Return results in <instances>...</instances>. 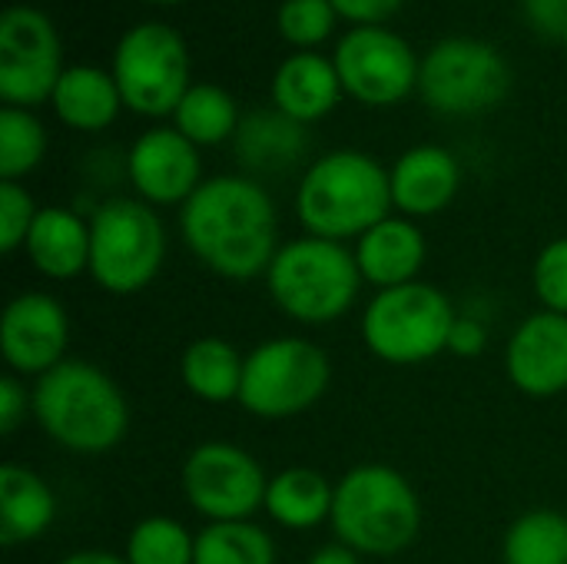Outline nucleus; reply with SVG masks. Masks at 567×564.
<instances>
[{"label": "nucleus", "instance_id": "obj_1", "mask_svg": "<svg viewBox=\"0 0 567 564\" xmlns=\"http://www.w3.org/2000/svg\"><path fill=\"white\" fill-rule=\"evenodd\" d=\"M186 249L219 279H262L279 253V213L269 189L246 173H219L179 206Z\"/></svg>", "mask_w": 567, "mask_h": 564}, {"label": "nucleus", "instance_id": "obj_2", "mask_svg": "<svg viewBox=\"0 0 567 564\" xmlns=\"http://www.w3.org/2000/svg\"><path fill=\"white\" fill-rule=\"evenodd\" d=\"M33 422L70 455H106L130 432V402L116 379L86 359H66L33 379Z\"/></svg>", "mask_w": 567, "mask_h": 564}, {"label": "nucleus", "instance_id": "obj_3", "mask_svg": "<svg viewBox=\"0 0 567 564\" xmlns=\"http://www.w3.org/2000/svg\"><path fill=\"white\" fill-rule=\"evenodd\" d=\"M296 216L309 236L355 243L392 216L389 170L362 150H329L302 170Z\"/></svg>", "mask_w": 567, "mask_h": 564}, {"label": "nucleus", "instance_id": "obj_4", "mask_svg": "<svg viewBox=\"0 0 567 564\" xmlns=\"http://www.w3.org/2000/svg\"><path fill=\"white\" fill-rule=\"evenodd\" d=\"M425 509L415 485L392 465L362 462L336 482L329 529L362 558H395L422 535Z\"/></svg>", "mask_w": 567, "mask_h": 564}, {"label": "nucleus", "instance_id": "obj_5", "mask_svg": "<svg viewBox=\"0 0 567 564\" xmlns=\"http://www.w3.org/2000/svg\"><path fill=\"white\" fill-rule=\"evenodd\" d=\"M266 293L272 306L299 326H332L352 312L362 293L355 253L346 243L296 236L279 246L266 269Z\"/></svg>", "mask_w": 567, "mask_h": 564}, {"label": "nucleus", "instance_id": "obj_6", "mask_svg": "<svg viewBox=\"0 0 567 564\" xmlns=\"http://www.w3.org/2000/svg\"><path fill=\"white\" fill-rule=\"evenodd\" d=\"M166 263V226L140 196H106L90 213V279L110 296H136Z\"/></svg>", "mask_w": 567, "mask_h": 564}, {"label": "nucleus", "instance_id": "obj_7", "mask_svg": "<svg viewBox=\"0 0 567 564\" xmlns=\"http://www.w3.org/2000/svg\"><path fill=\"white\" fill-rule=\"evenodd\" d=\"M458 306L432 283L379 289L362 309V346L385 366H422L449 352Z\"/></svg>", "mask_w": 567, "mask_h": 564}, {"label": "nucleus", "instance_id": "obj_8", "mask_svg": "<svg viewBox=\"0 0 567 564\" xmlns=\"http://www.w3.org/2000/svg\"><path fill=\"white\" fill-rule=\"evenodd\" d=\"M332 386V362L326 349L306 336H272L246 352L239 406L262 419H296L322 402Z\"/></svg>", "mask_w": 567, "mask_h": 564}, {"label": "nucleus", "instance_id": "obj_9", "mask_svg": "<svg viewBox=\"0 0 567 564\" xmlns=\"http://www.w3.org/2000/svg\"><path fill=\"white\" fill-rule=\"evenodd\" d=\"M110 73L120 86L123 106L136 116H173L189 93V50L179 30L159 20L133 23L113 50Z\"/></svg>", "mask_w": 567, "mask_h": 564}, {"label": "nucleus", "instance_id": "obj_10", "mask_svg": "<svg viewBox=\"0 0 567 564\" xmlns=\"http://www.w3.org/2000/svg\"><path fill=\"white\" fill-rule=\"evenodd\" d=\"M512 90L505 53L478 37H445L432 43L419 70V96L442 116H478L495 110Z\"/></svg>", "mask_w": 567, "mask_h": 564}, {"label": "nucleus", "instance_id": "obj_11", "mask_svg": "<svg viewBox=\"0 0 567 564\" xmlns=\"http://www.w3.org/2000/svg\"><path fill=\"white\" fill-rule=\"evenodd\" d=\"M269 479L262 462L226 439H209L189 449L179 469L186 505L206 522H249L266 505Z\"/></svg>", "mask_w": 567, "mask_h": 564}, {"label": "nucleus", "instance_id": "obj_12", "mask_svg": "<svg viewBox=\"0 0 567 564\" xmlns=\"http://www.w3.org/2000/svg\"><path fill=\"white\" fill-rule=\"evenodd\" d=\"M63 47L53 20L30 3H13L0 17V100L33 110L47 103L63 76Z\"/></svg>", "mask_w": 567, "mask_h": 564}, {"label": "nucleus", "instance_id": "obj_13", "mask_svg": "<svg viewBox=\"0 0 567 564\" xmlns=\"http://www.w3.org/2000/svg\"><path fill=\"white\" fill-rule=\"evenodd\" d=\"M336 70L346 96L362 106H395L419 90L422 60L389 27H352L336 43Z\"/></svg>", "mask_w": 567, "mask_h": 564}, {"label": "nucleus", "instance_id": "obj_14", "mask_svg": "<svg viewBox=\"0 0 567 564\" xmlns=\"http://www.w3.org/2000/svg\"><path fill=\"white\" fill-rule=\"evenodd\" d=\"M66 349L70 316L56 296L27 289L7 302L0 319V356L13 376L40 379L66 362Z\"/></svg>", "mask_w": 567, "mask_h": 564}, {"label": "nucleus", "instance_id": "obj_15", "mask_svg": "<svg viewBox=\"0 0 567 564\" xmlns=\"http://www.w3.org/2000/svg\"><path fill=\"white\" fill-rule=\"evenodd\" d=\"M126 180L133 196L150 206H183L203 183L199 146H193L173 123L143 130L126 153Z\"/></svg>", "mask_w": 567, "mask_h": 564}, {"label": "nucleus", "instance_id": "obj_16", "mask_svg": "<svg viewBox=\"0 0 567 564\" xmlns=\"http://www.w3.org/2000/svg\"><path fill=\"white\" fill-rule=\"evenodd\" d=\"M505 376L528 399L567 392V316L538 309L525 316L505 342Z\"/></svg>", "mask_w": 567, "mask_h": 564}, {"label": "nucleus", "instance_id": "obj_17", "mask_svg": "<svg viewBox=\"0 0 567 564\" xmlns=\"http://www.w3.org/2000/svg\"><path fill=\"white\" fill-rule=\"evenodd\" d=\"M389 186L392 209L419 223L452 206L462 186V166L452 150L439 143H419L392 163Z\"/></svg>", "mask_w": 567, "mask_h": 564}, {"label": "nucleus", "instance_id": "obj_18", "mask_svg": "<svg viewBox=\"0 0 567 564\" xmlns=\"http://www.w3.org/2000/svg\"><path fill=\"white\" fill-rule=\"evenodd\" d=\"M352 253H355L362 283L379 293V289L419 283L425 259H429V243L415 219L392 213L382 223H375L365 236H359Z\"/></svg>", "mask_w": 567, "mask_h": 564}, {"label": "nucleus", "instance_id": "obj_19", "mask_svg": "<svg viewBox=\"0 0 567 564\" xmlns=\"http://www.w3.org/2000/svg\"><path fill=\"white\" fill-rule=\"evenodd\" d=\"M272 106L289 120L309 126L329 116L342 100V80L332 57L319 50H292L272 73Z\"/></svg>", "mask_w": 567, "mask_h": 564}, {"label": "nucleus", "instance_id": "obj_20", "mask_svg": "<svg viewBox=\"0 0 567 564\" xmlns=\"http://www.w3.org/2000/svg\"><path fill=\"white\" fill-rule=\"evenodd\" d=\"M23 253L50 283L80 279L90 273V216L70 206H40Z\"/></svg>", "mask_w": 567, "mask_h": 564}, {"label": "nucleus", "instance_id": "obj_21", "mask_svg": "<svg viewBox=\"0 0 567 564\" xmlns=\"http://www.w3.org/2000/svg\"><path fill=\"white\" fill-rule=\"evenodd\" d=\"M309 146L306 126L289 120L286 113L272 110H252L243 116L236 136H233V153L246 176H282L296 163H302Z\"/></svg>", "mask_w": 567, "mask_h": 564}, {"label": "nucleus", "instance_id": "obj_22", "mask_svg": "<svg viewBox=\"0 0 567 564\" xmlns=\"http://www.w3.org/2000/svg\"><path fill=\"white\" fill-rule=\"evenodd\" d=\"M50 103L56 120L76 133H103L116 123L120 110H126L113 73L93 63L66 66Z\"/></svg>", "mask_w": 567, "mask_h": 564}, {"label": "nucleus", "instance_id": "obj_23", "mask_svg": "<svg viewBox=\"0 0 567 564\" xmlns=\"http://www.w3.org/2000/svg\"><path fill=\"white\" fill-rule=\"evenodd\" d=\"M56 522V495L43 475L7 462L0 469V542L7 548L30 545Z\"/></svg>", "mask_w": 567, "mask_h": 564}, {"label": "nucleus", "instance_id": "obj_24", "mask_svg": "<svg viewBox=\"0 0 567 564\" xmlns=\"http://www.w3.org/2000/svg\"><path fill=\"white\" fill-rule=\"evenodd\" d=\"M336 482H329L319 469L289 465L269 479L266 489V519L286 532H316L332 519Z\"/></svg>", "mask_w": 567, "mask_h": 564}, {"label": "nucleus", "instance_id": "obj_25", "mask_svg": "<svg viewBox=\"0 0 567 564\" xmlns=\"http://www.w3.org/2000/svg\"><path fill=\"white\" fill-rule=\"evenodd\" d=\"M246 356L223 336H199L179 356V379L186 392L206 406L239 402Z\"/></svg>", "mask_w": 567, "mask_h": 564}, {"label": "nucleus", "instance_id": "obj_26", "mask_svg": "<svg viewBox=\"0 0 567 564\" xmlns=\"http://www.w3.org/2000/svg\"><path fill=\"white\" fill-rule=\"evenodd\" d=\"M239 123H243V113H239L236 96L216 83H193L189 93L173 110V126L199 150L233 143Z\"/></svg>", "mask_w": 567, "mask_h": 564}, {"label": "nucleus", "instance_id": "obj_27", "mask_svg": "<svg viewBox=\"0 0 567 564\" xmlns=\"http://www.w3.org/2000/svg\"><path fill=\"white\" fill-rule=\"evenodd\" d=\"M505 564H567V515L558 509L522 512L502 539Z\"/></svg>", "mask_w": 567, "mask_h": 564}, {"label": "nucleus", "instance_id": "obj_28", "mask_svg": "<svg viewBox=\"0 0 567 564\" xmlns=\"http://www.w3.org/2000/svg\"><path fill=\"white\" fill-rule=\"evenodd\" d=\"M193 564H279L276 539L256 522H206L196 532Z\"/></svg>", "mask_w": 567, "mask_h": 564}, {"label": "nucleus", "instance_id": "obj_29", "mask_svg": "<svg viewBox=\"0 0 567 564\" xmlns=\"http://www.w3.org/2000/svg\"><path fill=\"white\" fill-rule=\"evenodd\" d=\"M123 558L126 564H193L196 532L173 515H150L130 529Z\"/></svg>", "mask_w": 567, "mask_h": 564}, {"label": "nucleus", "instance_id": "obj_30", "mask_svg": "<svg viewBox=\"0 0 567 564\" xmlns=\"http://www.w3.org/2000/svg\"><path fill=\"white\" fill-rule=\"evenodd\" d=\"M47 156V130L33 110L3 106L0 110V180L20 183Z\"/></svg>", "mask_w": 567, "mask_h": 564}, {"label": "nucleus", "instance_id": "obj_31", "mask_svg": "<svg viewBox=\"0 0 567 564\" xmlns=\"http://www.w3.org/2000/svg\"><path fill=\"white\" fill-rule=\"evenodd\" d=\"M336 7L332 0H282L276 13L279 37L296 50H319L336 30Z\"/></svg>", "mask_w": 567, "mask_h": 564}, {"label": "nucleus", "instance_id": "obj_32", "mask_svg": "<svg viewBox=\"0 0 567 564\" xmlns=\"http://www.w3.org/2000/svg\"><path fill=\"white\" fill-rule=\"evenodd\" d=\"M532 289L542 309L567 316V236L545 243L532 263Z\"/></svg>", "mask_w": 567, "mask_h": 564}, {"label": "nucleus", "instance_id": "obj_33", "mask_svg": "<svg viewBox=\"0 0 567 564\" xmlns=\"http://www.w3.org/2000/svg\"><path fill=\"white\" fill-rule=\"evenodd\" d=\"M37 213L40 206L33 203L23 183L0 180V253L3 256H13L17 249H23Z\"/></svg>", "mask_w": 567, "mask_h": 564}, {"label": "nucleus", "instance_id": "obj_34", "mask_svg": "<svg viewBox=\"0 0 567 564\" xmlns=\"http://www.w3.org/2000/svg\"><path fill=\"white\" fill-rule=\"evenodd\" d=\"M492 342V322L485 312L475 309H458L452 336H449V352L455 359H478Z\"/></svg>", "mask_w": 567, "mask_h": 564}, {"label": "nucleus", "instance_id": "obj_35", "mask_svg": "<svg viewBox=\"0 0 567 564\" xmlns=\"http://www.w3.org/2000/svg\"><path fill=\"white\" fill-rule=\"evenodd\" d=\"M27 419H33V389L13 372L0 379V435H13Z\"/></svg>", "mask_w": 567, "mask_h": 564}, {"label": "nucleus", "instance_id": "obj_36", "mask_svg": "<svg viewBox=\"0 0 567 564\" xmlns=\"http://www.w3.org/2000/svg\"><path fill=\"white\" fill-rule=\"evenodd\" d=\"M522 10L538 37L567 43V0H522Z\"/></svg>", "mask_w": 567, "mask_h": 564}, {"label": "nucleus", "instance_id": "obj_37", "mask_svg": "<svg viewBox=\"0 0 567 564\" xmlns=\"http://www.w3.org/2000/svg\"><path fill=\"white\" fill-rule=\"evenodd\" d=\"M405 0H332L336 13L352 27H385Z\"/></svg>", "mask_w": 567, "mask_h": 564}, {"label": "nucleus", "instance_id": "obj_38", "mask_svg": "<svg viewBox=\"0 0 567 564\" xmlns=\"http://www.w3.org/2000/svg\"><path fill=\"white\" fill-rule=\"evenodd\" d=\"M306 564H365L362 555H355L352 548H346V545H339V542H329V545H322V548H316Z\"/></svg>", "mask_w": 567, "mask_h": 564}, {"label": "nucleus", "instance_id": "obj_39", "mask_svg": "<svg viewBox=\"0 0 567 564\" xmlns=\"http://www.w3.org/2000/svg\"><path fill=\"white\" fill-rule=\"evenodd\" d=\"M56 564H126V558L116 552H103V548H80V552L63 555Z\"/></svg>", "mask_w": 567, "mask_h": 564}, {"label": "nucleus", "instance_id": "obj_40", "mask_svg": "<svg viewBox=\"0 0 567 564\" xmlns=\"http://www.w3.org/2000/svg\"><path fill=\"white\" fill-rule=\"evenodd\" d=\"M146 3H159V7H176V3H183V0H146Z\"/></svg>", "mask_w": 567, "mask_h": 564}]
</instances>
